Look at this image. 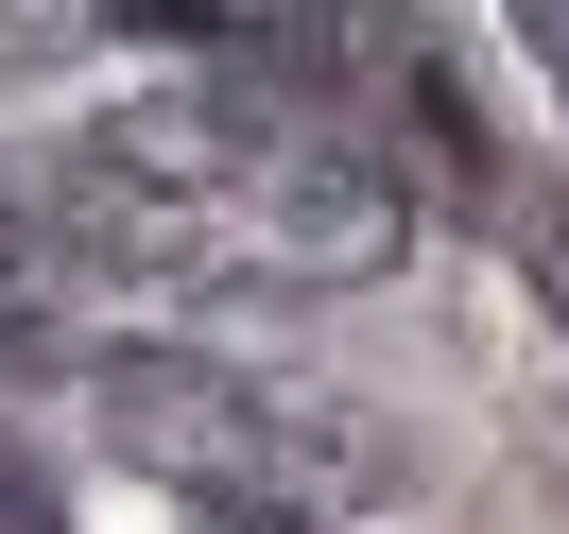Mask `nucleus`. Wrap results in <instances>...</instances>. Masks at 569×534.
<instances>
[{
	"mask_svg": "<svg viewBox=\"0 0 569 534\" xmlns=\"http://www.w3.org/2000/svg\"><path fill=\"white\" fill-rule=\"evenodd\" d=\"M224 208H242L277 259H311V276H362V259L415 242V190H397L380 155H346V139H311V121H277V104H259V139H242V173H224Z\"/></svg>",
	"mask_w": 569,
	"mask_h": 534,
	"instance_id": "f257e3e1",
	"label": "nucleus"
},
{
	"mask_svg": "<svg viewBox=\"0 0 569 534\" xmlns=\"http://www.w3.org/2000/svg\"><path fill=\"white\" fill-rule=\"evenodd\" d=\"M104 431L121 449H156L173 483H277L293 449V396H259L242 362H190V345H104Z\"/></svg>",
	"mask_w": 569,
	"mask_h": 534,
	"instance_id": "f03ea898",
	"label": "nucleus"
},
{
	"mask_svg": "<svg viewBox=\"0 0 569 534\" xmlns=\"http://www.w3.org/2000/svg\"><path fill=\"white\" fill-rule=\"evenodd\" d=\"M208 18H224L277 87H328V70H346V0H208Z\"/></svg>",
	"mask_w": 569,
	"mask_h": 534,
	"instance_id": "7ed1b4c3",
	"label": "nucleus"
},
{
	"mask_svg": "<svg viewBox=\"0 0 569 534\" xmlns=\"http://www.w3.org/2000/svg\"><path fill=\"white\" fill-rule=\"evenodd\" d=\"M190 517H208V534H311L277 483H190Z\"/></svg>",
	"mask_w": 569,
	"mask_h": 534,
	"instance_id": "20e7f679",
	"label": "nucleus"
},
{
	"mask_svg": "<svg viewBox=\"0 0 569 534\" xmlns=\"http://www.w3.org/2000/svg\"><path fill=\"white\" fill-rule=\"evenodd\" d=\"M518 36H535V70H569V0H518Z\"/></svg>",
	"mask_w": 569,
	"mask_h": 534,
	"instance_id": "39448f33",
	"label": "nucleus"
},
{
	"mask_svg": "<svg viewBox=\"0 0 569 534\" xmlns=\"http://www.w3.org/2000/svg\"><path fill=\"white\" fill-rule=\"evenodd\" d=\"M0 534H52V517H36V500H18V483H0Z\"/></svg>",
	"mask_w": 569,
	"mask_h": 534,
	"instance_id": "423d86ee",
	"label": "nucleus"
}]
</instances>
